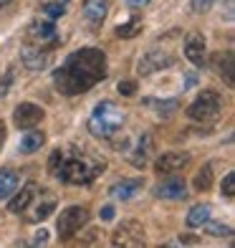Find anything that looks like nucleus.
Segmentation results:
<instances>
[{
  "label": "nucleus",
  "mask_w": 235,
  "mask_h": 248,
  "mask_svg": "<svg viewBox=\"0 0 235 248\" xmlns=\"http://www.w3.org/2000/svg\"><path fill=\"white\" fill-rule=\"evenodd\" d=\"M106 78V56L99 48L73 51L63 66L53 74V84L63 96H76Z\"/></svg>",
  "instance_id": "1"
},
{
  "label": "nucleus",
  "mask_w": 235,
  "mask_h": 248,
  "mask_svg": "<svg viewBox=\"0 0 235 248\" xmlns=\"http://www.w3.org/2000/svg\"><path fill=\"white\" fill-rule=\"evenodd\" d=\"M48 167L66 185H86L106 167L104 160H91L86 155H66L63 150H53Z\"/></svg>",
  "instance_id": "2"
},
{
  "label": "nucleus",
  "mask_w": 235,
  "mask_h": 248,
  "mask_svg": "<svg viewBox=\"0 0 235 248\" xmlns=\"http://www.w3.org/2000/svg\"><path fill=\"white\" fill-rule=\"evenodd\" d=\"M121 124H124V111H121L114 101H102V104H96V109L91 111V117H88V132H91L94 137L111 140L121 129Z\"/></svg>",
  "instance_id": "3"
},
{
  "label": "nucleus",
  "mask_w": 235,
  "mask_h": 248,
  "mask_svg": "<svg viewBox=\"0 0 235 248\" xmlns=\"http://www.w3.org/2000/svg\"><path fill=\"white\" fill-rule=\"evenodd\" d=\"M220 111H222L220 94L212 92V89H205V92L187 107V117L192 122H215L220 117Z\"/></svg>",
  "instance_id": "4"
},
{
  "label": "nucleus",
  "mask_w": 235,
  "mask_h": 248,
  "mask_svg": "<svg viewBox=\"0 0 235 248\" xmlns=\"http://www.w3.org/2000/svg\"><path fill=\"white\" fill-rule=\"evenodd\" d=\"M86 223H88V210L84 205H71V208H66L59 216L56 228H59L61 241H69V238H73V235L84 228Z\"/></svg>",
  "instance_id": "5"
},
{
  "label": "nucleus",
  "mask_w": 235,
  "mask_h": 248,
  "mask_svg": "<svg viewBox=\"0 0 235 248\" xmlns=\"http://www.w3.org/2000/svg\"><path fill=\"white\" fill-rule=\"evenodd\" d=\"M154 195L162 198V200H185L187 198V183H185V177L170 172L164 180H160V183L154 185Z\"/></svg>",
  "instance_id": "6"
},
{
  "label": "nucleus",
  "mask_w": 235,
  "mask_h": 248,
  "mask_svg": "<svg viewBox=\"0 0 235 248\" xmlns=\"http://www.w3.org/2000/svg\"><path fill=\"white\" fill-rule=\"evenodd\" d=\"M111 243L114 246H132V248L144 246V228L139 223H134V220L121 223L119 228L114 231V235H111Z\"/></svg>",
  "instance_id": "7"
},
{
  "label": "nucleus",
  "mask_w": 235,
  "mask_h": 248,
  "mask_svg": "<svg viewBox=\"0 0 235 248\" xmlns=\"http://www.w3.org/2000/svg\"><path fill=\"white\" fill-rule=\"evenodd\" d=\"M43 119V109L38 104H30V101H23L18 104L13 111V122L18 129H30V127H38Z\"/></svg>",
  "instance_id": "8"
},
{
  "label": "nucleus",
  "mask_w": 235,
  "mask_h": 248,
  "mask_svg": "<svg viewBox=\"0 0 235 248\" xmlns=\"http://www.w3.org/2000/svg\"><path fill=\"white\" fill-rule=\"evenodd\" d=\"M187 165H190V152H164L162 157L154 160V172L170 175V172H180Z\"/></svg>",
  "instance_id": "9"
},
{
  "label": "nucleus",
  "mask_w": 235,
  "mask_h": 248,
  "mask_svg": "<svg viewBox=\"0 0 235 248\" xmlns=\"http://www.w3.org/2000/svg\"><path fill=\"white\" fill-rule=\"evenodd\" d=\"M172 63H175L172 53L152 48V51L144 53V59L139 61V74L147 76V74H154V71H162V69H167V66H172Z\"/></svg>",
  "instance_id": "10"
},
{
  "label": "nucleus",
  "mask_w": 235,
  "mask_h": 248,
  "mask_svg": "<svg viewBox=\"0 0 235 248\" xmlns=\"http://www.w3.org/2000/svg\"><path fill=\"white\" fill-rule=\"evenodd\" d=\"M36 198H38V202L30 208V213H28V220L30 223H38V220H46L51 213L56 210V195L51 193V190H36Z\"/></svg>",
  "instance_id": "11"
},
{
  "label": "nucleus",
  "mask_w": 235,
  "mask_h": 248,
  "mask_svg": "<svg viewBox=\"0 0 235 248\" xmlns=\"http://www.w3.org/2000/svg\"><path fill=\"white\" fill-rule=\"evenodd\" d=\"M205 36L203 33H187L185 36V56L190 63L203 66L205 63Z\"/></svg>",
  "instance_id": "12"
},
{
  "label": "nucleus",
  "mask_w": 235,
  "mask_h": 248,
  "mask_svg": "<svg viewBox=\"0 0 235 248\" xmlns=\"http://www.w3.org/2000/svg\"><path fill=\"white\" fill-rule=\"evenodd\" d=\"M28 38L33 43H38V46L53 43L56 41V28H53V23H48V20H33L30 28H28Z\"/></svg>",
  "instance_id": "13"
},
{
  "label": "nucleus",
  "mask_w": 235,
  "mask_h": 248,
  "mask_svg": "<svg viewBox=\"0 0 235 248\" xmlns=\"http://www.w3.org/2000/svg\"><path fill=\"white\" fill-rule=\"evenodd\" d=\"M106 13H109V0H84V18L94 28L104 23Z\"/></svg>",
  "instance_id": "14"
},
{
  "label": "nucleus",
  "mask_w": 235,
  "mask_h": 248,
  "mask_svg": "<svg viewBox=\"0 0 235 248\" xmlns=\"http://www.w3.org/2000/svg\"><path fill=\"white\" fill-rule=\"evenodd\" d=\"M36 190H38V185L36 183H26L23 185V190L8 202V210L10 213H15V216H20V213H26L28 210V205L33 202V198H36Z\"/></svg>",
  "instance_id": "15"
},
{
  "label": "nucleus",
  "mask_w": 235,
  "mask_h": 248,
  "mask_svg": "<svg viewBox=\"0 0 235 248\" xmlns=\"http://www.w3.org/2000/svg\"><path fill=\"white\" fill-rule=\"evenodd\" d=\"M139 190H142V180H121V183H114L109 187V193L117 200H129V198H134V193H139Z\"/></svg>",
  "instance_id": "16"
},
{
  "label": "nucleus",
  "mask_w": 235,
  "mask_h": 248,
  "mask_svg": "<svg viewBox=\"0 0 235 248\" xmlns=\"http://www.w3.org/2000/svg\"><path fill=\"white\" fill-rule=\"evenodd\" d=\"M23 63L30 71H41L48 63V53L41 48H23Z\"/></svg>",
  "instance_id": "17"
},
{
  "label": "nucleus",
  "mask_w": 235,
  "mask_h": 248,
  "mask_svg": "<svg viewBox=\"0 0 235 248\" xmlns=\"http://www.w3.org/2000/svg\"><path fill=\"white\" fill-rule=\"evenodd\" d=\"M43 142H46V134L38 132L36 127H30V129H26L23 140H20V152H36L43 147Z\"/></svg>",
  "instance_id": "18"
},
{
  "label": "nucleus",
  "mask_w": 235,
  "mask_h": 248,
  "mask_svg": "<svg viewBox=\"0 0 235 248\" xmlns=\"http://www.w3.org/2000/svg\"><path fill=\"white\" fill-rule=\"evenodd\" d=\"M215 71H218L222 78H225V84H228V86L235 84V78H233V53H230V51L215 56Z\"/></svg>",
  "instance_id": "19"
},
{
  "label": "nucleus",
  "mask_w": 235,
  "mask_h": 248,
  "mask_svg": "<svg viewBox=\"0 0 235 248\" xmlns=\"http://www.w3.org/2000/svg\"><path fill=\"white\" fill-rule=\"evenodd\" d=\"M15 187H18V175L10 170V167L0 170V200H8L15 193Z\"/></svg>",
  "instance_id": "20"
},
{
  "label": "nucleus",
  "mask_w": 235,
  "mask_h": 248,
  "mask_svg": "<svg viewBox=\"0 0 235 248\" xmlns=\"http://www.w3.org/2000/svg\"><path fill=\"white\" fill-rule=\"evenodd\" d=\"M210 213H212L210 205H195L187 213V225L190 228H203V225L210 220Z\"/></svg>",
  "instance_id": "21"
},
{
  "label": "nucleus",
  "mask_w": 235,
  "mask_h": 248,
  "mask_svg": "<svg viewBox=\"0 0 235 248\" xmlns=\"http://www.w3.org/2000/svg\"><path fill=\"white\" fill-rule=\"evenodd\" d=\"M195 190L197 193H205V190H210V185H212V165H203V170H200L197 175H195Z\"/></svg>",
  "instance_id": "22"
},
{
  "label": "nucleus",
  "mask_w": 235,
  "mask_h": 248,
  "mask_svg": "<svg viewBox=\"0 0 235 248\" xmlns=\"http://www.w3.org/2000/svg\"><path fill=\"white\" fill-rule=\"evenodd\" d=\"M147 150H149V140H147V137H139V140H137V150H134L137 155L129 157L132 165H137V167L144 165V160H147Z\"/></svg>",
  "instance_id": "23"
},
{
  "label": "nucleus",
  "mask_w": 235,
  "mask_h": 248,
  "mask_svg": "<svg viewBox=\"0 0 235 248\" xmlns=\"http://www.w3.org/2000/svg\"><path fill=\"white\" fill-rule=\"evenodd\" d=\"M139 31H142V20L132 18L129 23H124V26H119V28H117V36H119V38H134Z\"/></svg>",
  "instance_id": "24"
},
{
  "label": "nucleus",
  "mask_w": 235,
  "mask_h": 248,
  "mask_svg": "<svg viewBox=\"0 0 235 248\" xmlns=\"http://www.w3.org/2000/svg\"><path fill=\"white\" fill-rule=\"evenodd\" d=\"M207 225V235H215V238H228V235H233V228L228 223H205Z\"/></svg>",
  "instance_id": "25"
},
{
  "label": "nucleus",
  "mask_w": 235,
  "mask_h": 248,
  "mask_svg": "<svg viewBox=\"0 0 235 248\" xmlns=\"http://www.w3.org/2000/svg\"><path fill=\"white\" fill-rule=\"evenodd\" d=\"M157 109H160V117H172V111L180 109V101L177 99H170V101H157Z\"/></svg>",
  "instance_id": "26"
},
{
  "label": "nucleus",
  "mask_w": 235,
  "mask_h": 248,
  "mask_svg": "<svg viewBox=\"0 0 235 248\" xmlns=\"http://www.w3.org/2000/svg\"><path fill=\"white\" fill-rule=\"evenodd\" d=\"M222 195H225V198L235 195V172H228L225 180H222Z\"/></svg>",
  "instance_id": "27"
},
{
  "label": "nucleus",
  "mask_w": 235,
  "mask_h": 248,
  "mask_svg": "<svg viewBox=\"0 0 235 248\" xmlns=\"http://www.w3.org/2000/svg\"><path fill=\"white\" fill-rule=\"evenodd\" d=\"M43 10H46L48 18H61L63 16V5L61 3H46V5H43Z\"/></svg>",
  "instance_id": "28"
},
{
  "label": "nucleus",
  "mask_w": 235,
  "mask_h": 248,
  "mask_svg": "<svg viewBox=\"0 0 235 248\" xmlns=\"http://www.w3.org/2000/svg\"><path fill=\"white\" fill-rule=\"evenodd\" d=\"M134 92H137V84H134V81H119V94L132 96Z\"/></svg>",
  "instance_id": "29"
},
{
  "label": "nucleus",
  "mask_w": 235,
  "mask_h": 248,
  "mask_svg": "<svg viewBox=\"0 0 235 248\" xmlns=\"http://www.w3.org/2000/svg\"><path fill=\"white\" fill-rule=\"evenodd\" d=\"M111 218H114V208L106 205V208L102 210V220H111Z\"/></svg>",
  "instance_id": "30"
},
{
  "label": "nucleus",
  "mask_w": 235,
  "mask_h": 248,
  "mask_svg": "<svg viewBox=\"0 0 235 248\" xmlns=\"http://www.w3.org/2000/svg\"><path fill=\"white\" fill-rule=\"evenodd\" d=\"M46 241H48V231H43V228H41V231H38V235H36V241H33V243H46Z\"/></svg>",
  "instance_id": "31"
},
{
  "label": "nucleus",
  "mask_w": 235,
  "mask_h": 248,
  "mask_svg": "<svg viewBox=\"0 0 235 248\" xmlns=\"http://www.w3.org/2000/svg\"><path fill=\"white\" fill-rule=\"evenodd\" d=\"M5 122H0V147H3V142H5Z\"/></svg>",
  "instance_id": "32"
},
{
  "label": "nucleus",
  "mask_w": 235,
  "mask_h": 248,
  "mask_svg": "<svg viewBox=\"0 0 235 248\" xmlns=\"http://www.w3.org/2000/svg\"><path fill=\"white\" fill-rule=\"evenodd\" d=\"M127 3H132V5H147L149 0H127Z\"/></svg>",
  "instance_id": "33"
},
{
  "label": "nucleus",
  "mask_w": 235,
  "mask_h": 248,
  "mask_svg": "<svg viewBox=\"0 0 235 248\" xmlns=\"http://www.w3.org/2000/svg\"><path fill=\"white\" fill-rule=\"evenodd\" d=\"M10 3H13V0H0V8H3V5H10Z\"/></svg>",
  "instance_id": "34"
}]
</instances>
